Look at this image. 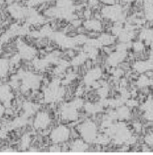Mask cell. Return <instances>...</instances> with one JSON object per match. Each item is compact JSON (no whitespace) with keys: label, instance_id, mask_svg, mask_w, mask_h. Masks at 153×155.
I'll list each match as a JSON object with an SVG mask.
<instances>
[{"label":"cell","instance_id":"20","mask_svg":"<svg viewBox=\"0 0 153 155\" xmlns=\"http://www.w3.org/2000/svg\"><path fill=\"white\" fill-rule=\"evenodd\" d=\"M131 49L135 54H142L146 50V44L141 40L134 41L132 42Z\"/></svg>","mask_w":153,"mask_h":155},{"label":"cell","instance_id":"34","mask_svg":"<svg viewBox=\"0 0 153 155\" xmlns=\"http://www.w3.org/2000/svg\"><path fill=\"white\" fill-rule=\"evenodd\" d=\"M135 2H137V3H141V4H142V0H136Z\"/></svg>","mask_w":153,"mask_h":155},{"label":"cell","instance_id":"6","mask_svg":"<svg viewBox=\"0 0 153 155\" xmlns=\"http://www.w3.org/2000/svg\"><path fill=\"white\" fill-rule=\"evenodd\" d=\"M129 56V51H120L114 49L106 58V65L108 67H116L123 64Z\"/></svg>","mask_w":153,"mask_h":155},{"label":"cell","instance_id":"29","mask_svg":"<svg viewBox=\"0 0 153 155\" xmlns=\"http://www.w3.org/2000/svg\"><path fill=\"white\" fill-rule=\"evenodd\" d=\"M153 7V0H142V9Z\"/></svg>","mask_w":153,"mask_h":155},{"label":"cell","instance_id":"11","mask_svg":"<svg viewBox=\"0 0 153 155\" xmlns=\"http://www.w3.org/2000/svg\"><path fill=\"white\" fill-rule=\"evenodd\" d=\"M97 39L99 41V43H100L102 48L115 46L116 41H117V39H116V36H114L111 32H107V31L100 32L98 35Z\"/></svg>","mask_w":153,"mask_h":155},{"label":"cell","instance_id":"9","mask_svg":"<svg viewBox=\"0 0 153 155\" xmlns=\"http://www.w3.org/2000/svg\"><path fill=\"white\" fill-rule=\"evenodd\" d=\"M105 110V107L102 103V101L99 99L97 101H85L83 110L85 114L90 117H94L96 115H99L102 113Z\"/></svg>","mask_w":153,"mask_h":155},{"label":"cell","instance_id":"15","mask_svg":"<svg viewBox=\"0 0 153 155\" xmlns=\"http://www.w3.org/2000/svg\"><path fill=\"white\" fill-rule=\"evenodd\" d=\"M15 97L14 91L9 85V84H0V101L1 102H5L8 101H12Z\"/></svg>","mask_w":153,"mask_h":155},{"label":"cell","instance_id":"18","mask_svg":"<svg viewBox=\"0 0 153 155\" xmlns=\"http://www.w3.org/2000/svg\"><path fill=\"white\" fill-rule=\"evenodd\" d=\"M116 113H117V117H118L119 121H128L132 118V110H131L125 104L116 108Z\"/></svg>","mask_w":153,"mask_h":155},{"label":"cell","instance_id":"5","mask_svg":"<svg viewBox=\"0 0 153 155\" xmlns=\"http://www.w3.org/2000/svg\"><path fill=\"white\" fill-rule=\"evenodd\" d=\"M104 74V70L101 67L94 66L90 67L83 76V84L86 87H92V85L98 81L101 80Z\"/></svg>","mask_w":153,"mask_h":155},{"label":"cell","instance_id":"23","mask_svg":"<svg viewBox=\"0 0 153 155\" xmlns=\"http://www.w3.org/2000/svg\"><path fill=\"white\" fill-rule=\"evenodd\" d=\"M139 107L142 111L153 110V96H148L145 101L142 104H140Z\"/></svg>","mask_w":153,"mask_h":155},{"label":"cell","instance_id":"7","mask_svg":"<svg viewBox=\"0 0 153 155\" xmlns=\"http://www.w3.org/2000/svg\"><path fill=\"white\" fill-rule=\"evenodd\" d=\"M90 144L82 137H77L69 141V152L74 153H84L89 151Z\"/></svg>","mask_w":153,"mask_h":155},{"label":"cell","instance_id":"10","mask_svg":"<svg viewBox=\"0 0 153 155\" xmlns=\"http://www.w3.org/2000/svg\"><path fill=\"white\" fill-rule=\"evenodd\" d=\"M153 85V77L150 74V73L146 74H138L136 80H135V86L137 89L145 90L150 88Z\"/></svg>","mask_w":153,"mask_h":155},{"label":"cell","instance_id":"1","mask_svg":"<svg viewBox=\"0 0 153 155\" xmlns=\"http://www.w3.org/2000/svg\"><path fill=\"white\" fill-rule=\"evenodd\" d=\"M103 131L109 135L112 143L116 146H132L138 143L137 136L129 126L125 124V121H116Z\"/></svg>","mask_w":153,"mask_h":155},{"label":"cell","instance_id":"8","mask_svg":"<svg viewBox=\"0 0 153 155\" xmlns=\"http://www.w3.org/2000/svg\"><path fill=\"white\" fill-rule=\"evenodd\" d=\"M83 27L84 30L89 32L93 33H100L103 31L104 29V23L103 21L95 17H91L90 19L84 20L83 22Z\"/></svg>","mask_w":153,"mask_h":155},{"label":"cell","instance_id":"2","mask_svg":"<svg viewBox=\"0 0 153 155\" xmlns=\"http://www.w3.org/2000/svg\"><path fill=\"white\" fill-rule=\"evenodd\" d=\"M75 129L84 141L89 144H94L99 134V126L92 118H86L76 126Z\"/></svg>","mask_w":153,"mask_h":155},{"label":"cell","instance_id":"28","mask_svg":"<svg viewBox=\"0 0 153 155\" xmlns=\"http://www.w3.org/2000/svg\"><path fill=\"white\" fill-rule=\"evenodd\" d=\"M142 117L144 120H146L149 123H153V110L142 111Z\"/></svg>","mask_w":153,"mask_h":155},{"label":"cell","instance_id":"13","mask_svg":"<svg viewBox=\"0 0 153 155\" xmlns=\"http://www.w3.org/2000/svg\"><path fill=\"white\" fill-rule=\"evenodd\" d=\"M136 32H137V31L131 30V29L124 26L123 31L116 38L117 41L123 42V43H132V41L134 40V38L136 37Z\"/></svg>","mask_w":153,"mask_h":155},{"label":"cell","instance_id":"31","mask_svg":"<svg viewBox=\"0 0 153 155\" xmlns=\"http://www.w3.org/2000/svg\"><path fill=\"white\" fill-rule=\"evenodd\" d=\"M100 4H103L104 5H115L117 2V0H99Z\"/></svg>","mask_w":153,"mask_h":155},{"label":"cell","instance_id":"16","mask_svg":"<svg viewBox=\"0 0 153 155\" xmlns=\"http://www.w3.org/2000/svg\"><path fill=\"white\" fill-rule=\"evenodd\" d=\"M82 50L86 54L88 59L94 61V60L98 59V58L99 56L100 48H97V47H95L93 45L89 44V43L86 42L85 44L82 47Z\"/></svg>","mask_w":153,"mask_h":155},{"label":"cell","instance_id":"21","mask_svg":"<svg viewBox=\"0 0 153 155\" xmlns=\"http://www.w3.org/2000/svg\"><path fill=\"white\" fill-rule=\"evenodd\" d=\"M111 75H112V78L114 80H116L118 81L119 79H121L122 77L125 76V70L121 67H111Z\"/></svg>","mask_w":153,"mask_h":155},{"label":"cell","instance_id":"12","mask_svg":"<svg viewBox=\"0 0 153 155\" xmlns=\"http://www.w3.org/2000/svg\"><path fill=\"white\" fill-rule=\"evenodd\" d=\"M132 70L134 74H141L150 72V65L148 59H138L132 64Z\"/></svg>","mask_w":153,"mask_h":155},{"label":"cell","instance_id":"26","mask_svg":"<svg viewBox=\"0 0 153 155\" xmlns=\"http://www.w3.org/2000/svg\"><path fill=\"white\" fill-rule=\"evenodd\" d=\"M48 153H62V145L58 143H51L48 146Z\"/></svg>","mask_w":153,"mask_h":155},{"label":"cell","instance_id":"32","mask_svg":"<svg viewBox=\"0 0 153 155\" xmlns=\"http://www.w3.org/2000/svg\"><path fill=\"white\" fill-rule=\"evenodd\" d=\"M122 4H124L125 5H132L133 3H135L136 0H119Z\"/></svg>","mask_w":153,"mask_h":155},{"label":"cell","instance_id":"19","mask_svg":"<svg viewBox=\"0 0 153 155\" xmlns=\"http://www.w3.org/2000/svg\"><path fill=\"white\" fill-rule=\"evenodd\" d=\"M111 143H112L111 137L108 134L103 132V133H99L95 142H94V144L97 146H103L104 147V146L109 145Z\"/></svg>","mask_w":153,"mask_h":155},{"label":"cell","instance_id":"30","mask_svg":"<svg viewBox=\"0 0 153 155\" xmlns=\"http://www.w3.org/2000/svg\"><path fill=\"white\" fill-rule=\"evenodd\" d=\"M147 59H148L149 65H150V72L153 73V50H151V52L150 53V56Z\"/></svg>","mask_w":153,"mask_h":155},{"label":"cell","instance_id":"4","mask_svg":"<svg viewBox=\"0 0 153 155\" xmlns=\"http://www.w3.org/2000/svg\"><path fill=\"white\" fill-rule=\"evenodd\" d=\"M71 131L72 127H70L67 124H57L56 125L49 134V138L52 143L63 144L71 140Z\"/></svg>","mask_w":153,"mask_h":155},{"label":"cell","instance_id":"33","mask_svg":"<svg viewBox=\"0 0 153 155\" xmlns=\"http://www.w3.org/2000/svg\"><path fill=\"white\" fill-rule=\"evenodd\" d=\"M5 107L4 106V104L0 103V117H3L5 115Z\"/></svg>","mask_w":153,"mask_h":155},{"label":"cell","instance_id":"17","mask_svg":"<svg viewBox=\"0 0 153 155\" xmlns=\"http://www.w3.org/2000/svg\"><path fill=\"white\" fill-rule=\"evenodd\" d=\"M87 61L88 58L86 54L83 50H81V51H78L76 53V55L70 60V63H71V66L73 68L78 69L83 66H84Z\"/></svg>","mask_w":153,"mask_h":155},{"label":"cell","instance_id":"3","mask_svg":"<svg viewBox=\"0 0 153 155\" xmlns=\"http://www.w3.org/2000/svg\"><path fill=\"white\" fill-rule=\"evenodd\" d=\"M100 14L102 19L111 22L126 21V11L125 6L119 3L111 5H104L100 8Z\"/></svg>","mask_w":153,"mask_h":155},{"label":"cell","instance_id":"27","mask_svg":"<svg viewBox=\"0 0 153 155\" xmlns=\"http://www.w3.org/2000/svg\"><path fill=\"white\" fill-rule=\"evenodd\" d=\"M132 129L133 132L140 134L143 130V125L141 122H139L138 120L137 121H133L132 124Z\"/></svg>","mask_w":153,"mask_h":155},{"label":"cell","instance_id":"24","mask_svg":"<svg viewBox=\"0 0 153 155\" xmlns=\"http://www.w3.org/2000/svg\"><path fill=\"white\" fill-rule=\"evenodd\" d=\"M143 143L144 144L153 148V130L148 131L143 136Z\"/></svg>","mask_w":153,"mask_h":155},{"label":"cell","instance_id":"25","mask_svg":"<svg viewBox=\"0 0 153 155\" xmlns=\"http://www.w3.org/2000/svg\"><path fill=\"white\" fill-rule=\"evenodd\" d=\"M125 105L128 106L131 110H134V109L139 108V106H140V101H139L136 98L131 97V98H129V99L125 101Z\"/></svg>","mask_w":153,"mask_h":155},{"label":"cell","instance_id":"14","mask_svg":"<svg viewBox=\"0 0 153 155\" xmlns=\"http://www.w3.org/2000/svg\"><path fill=\"white\" fill-rule=\"evenodd\" d=\"M138 39L142 41L146 46H149L153 41V28L142 27L138 31Z\"/></svg>","mask_w":153,"mask_h":155},{"label":"cell","instance_id":"22","mask_svg":"<svg viewBox=\"0 0 153 155\" xmlns=\"http://www.w3.org/2000/svg\"><path fill=\"white\" fill-rule=\"evenodd\" d=\"M123 29H124V22H112L109 27V32H111L114 36H116L117 38V36L121 33Z\"/></svg>","mask_w":153,"mask_h":155}]
</instances>
